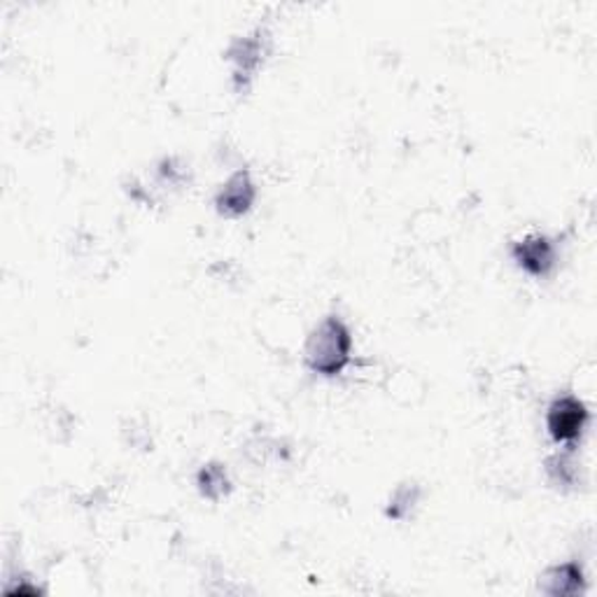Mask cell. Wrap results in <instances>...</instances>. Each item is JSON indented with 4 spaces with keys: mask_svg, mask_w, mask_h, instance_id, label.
<instances>
[{
    "mask_svg": "<svg viewBox=\"0 0 597 597\" xmlns=\"http://www.w3.org/2000/svg\"><path fill=\"white\" fill-rule=\"evenodd\" d=\"M516 267L533 278H546L558 264V245L546 234H529L511 245Z\"/></svg>",
    "mask_w": 597,
    "mask_h": 597,
    "instance_id": "obj_4",
    "label": "cell"
},
{
    "mask_svg": "<svg viewBox=\"0 0 597 597\" xmlns=\"http://www.w3.org/2000/svg\"><path fill=\"white\" fill-rule=\"evenodd\" d=\"M271 49V33L267 28H255L245 36H236L229 42L224 59L231 65V77H234L236 94H245L255 82L264 59Z\"/></svg>",
    "mask_w": 597,
    "mask_h": 597,
    "instance_id": "obj_2",
    "label": "cell"
},
{
    "mask_svg": "<svg viewBox=\"0 0 597 597\" xmlns=\"http://www.w3.org/2000/svg\"><path fill=\"white\" fill-rule=\"evenodd\" d=\"M353 353V334L339 315H327L322 322L313 327L306 339L304 360L306 367L313 374L325 378L339 376L348 364H351Z\"/></svg>",
    "mask_w": 597,
    "mask_h": 597,
    "instance_id": "obj_1",
    "label": "cell"
},
{
    "mask_svg": "<svg viewBox=\"0 0 597 597\" xmlns=\"http://www.w3.org/2000/svg\"><path fill=\"white\" fill-rule=\"evenodd\" d=\"M196 486H198V492H202L210 502H220L222 497H227L231 490L227 470L220 462L204 464V467L196 474Z\"/></svg>",
    "mask_w": 597,
    "mask_h": 597,
    "instance_id": "obj_7",
    "label": "cell"
},
{
    "mask_svg": "<svg viewBox=\"0 0 597 597\" xmlns=\"http://www.w3.org/2000/svg\"><path fill=\"white\" fill-rule=\"evenodd\" d=\"M546 476H549V480L556 488H562V490L576 486L578 467L572 458V448H568L565 453H556L546 460Z\"/></svg>",
    "mask_w": 597,
    "mask_h": 597,
    "instance_id": "obj_8",
    "label": "cell"
},
{
    "mask_svg": "<svg viewBox=\"0 0 597 597\" xmlns=\"http://www.w3.org/2000/svg\"><path fill=\"white\" fill-rule=\"evenodd\" d=\"M257 198V185L253 180V173L247 169H241L231 173L229 180L220 187L218 196H215V208L222 218H241L253 208Z\"/></svg>",
    "mask_w": 597,
    "mask_h": 597,
    "instance_id": "obj_5",
    "label": "cell"
},
{
    "mask_svg": "<svg viewBox=\"0 0 597 597\" xmlns=\"http://www.w3.org/2000/svg\"><path fill=\"white\" fill-rule=\"evenodd\" d=\"M539 590L553 597H570L584 590V570L578 562H562L541 576Z\"/></svg>",
    "mask_w": 597,
    "mask_h": 597,
    "instance_id": "obj_6",
    "label": "cell"
},
{
    "mask_svg": "<svg viewBox=\"0 0 597 597\" xmlns=\"http://www.w3.org/2000/svg\"><path fill=\"white\" fill-rule=\"evenodd\" d=\"M588 425V409L574 394H560L546 411V427L556 443L574 448Z\"/></svg>",
    "mask_w": 597,
    "mask_h": 597,
    "instance_id": "obj_3",
    "label": "cell"
},
{
    "mask_svg": "<svg viewBox=\"0 0 597 597\" xmlns=\"http://www.w3.org/2000/svg\"><path fill=\"white\" fill-rule=\"evenodd\" d=\"M421 500V488L416 484H404L397 488L392 492V500L388 504V519H394V521H404L411 516L413 507L418 504Z\"/></svg>",
    "mask_w": 597,
    "mask_h": 597,
    "instance_id": "obj_9",
    "label": "cell"
}]
</instances>
